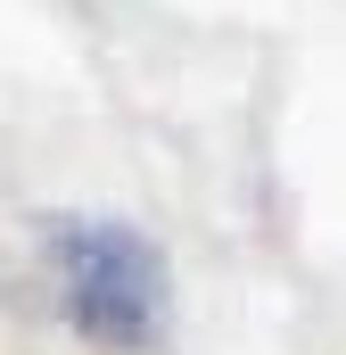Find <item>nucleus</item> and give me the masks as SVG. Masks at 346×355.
<instances>
[{
    "label": "nucleus",
    "mask_w": 346,
    "mask_h": 355,
    "mask_svg": "<svg viewBox=\"0 0 346 355\" xmlns=\"http://www.w3.org/2000/svg\"><path fill=\"white\" fill-rule=\"evenodd\" d=\"M50 265H58V306H66V322L91 347L140 355V347L165 339L173 281H165V257L132 223H116V215H58L50 223Z\"/></svg>",
    "instance_id": "f257e3e1"
}]
</instances>
